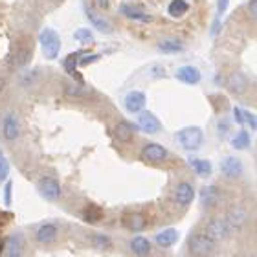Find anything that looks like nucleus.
<instances>
[{
    "label": "nucleus",
    "instance_id": "nucleus-12",
    "mask_svg": "<svg viewBox=\"0 0 257 257\" xmlns=\"http://www.w3.org/2000/svg\"><path fill=\"white\" fill-rule=\"evenodd\" d=\"M86 242H88V246L97 250V252H110L114 248L112 237L107 235V233H101V231H90V233H86Z\"/></svg>",
    "mask_w": 257,
    "mask_h": 257
},
{
    "label": "nucleus",
    "instance_id": "nucleus-28",
    "mask_svg": "<svg viewBox=\"0 0 257 257\" xmlns=\"http://www.w3.org/2000/svg\"><path fill=\"white\" fill-rule=\"evenodd\" d=\"M246 77L241 74H233L230 77V83H228V86H230L231 92H235V94H242V92L246 90Z\"/></svg>",
    "mask_w": 257,
    "mask_h": 257
},
{
    "label": "nucleus",
    "instance_id": "nucleus-1",
    "mask_svg": "<svg viewBox=\"0 0 257 257\" xmlns=\"http://www.w3.org/2000/svg\"><path fill=\"white\" fill-rule=\"evenodd\" d=\"M33 244H37L39 248H52L61 241V226L55 220H46L33 230L32 235Z\"/></svg>",
    "mask_w": 257,
    "mask_h": 257
},
{
    "label": "nucleus",
    "instance_id": "nucleus-14",
    "mask_svg": "<svg viewBox=\"0 0 257 257\" xmlns=\"http://www.w3.org/2000/svg\"><path fill=\"white\" fill-rule=\"evenodd\" d=\"M128 250L134 257H149L153 253L151 241L144 235H134L128 242Z\"/></svg>",
    "mask_w": 257,
    "mask_h": 257
},
{
    "label": "nucleus",
    "instance_id": "nucleus-7",
    "mask_svg": "<svg viewBox=\"0 0 257 257\" xmlns=\"http://www.w3.org/2000/svg\"><path fill=\"white\" fill-rule=\"evenodd\" d=\"M22 133V123L21 118L15 112H6L0 119V134L6 142H15L21 138Z\"/></svg>",
    "mask_w": 257,
    "mask_h": 257
},
{
    "label": "nucleus",
    "instance_id": "nucleus-34",
    "mask_svg": "<svg viewBox=\"0 0 257 257\" xmlns=\"http://www.w3.org/2000/svg\"><path fill=\"white\" fill-rule=\"evenodd\" d=\"M66 94H68V96L77 97V96H83V94H86V90L79 85H70L68 88H66Z\"/></svg>",
    "mask_w": 257,
    "mask_h": 257
},
{
    "label": "nucleus",
    "instance_id": "nucleus-33",
    "mask_svg": "<svg viewBox=\"0 0 257 257\" xmlns=\"http://www.w3.org/2000/svg\"><path fill=\"white\" fill-rule=\"evenodd\" d=\"M77 64H79V54H70L68 57L64 59L63 66H64V70L72 75L75 72V68H77Z\"/></svg>",
    "mask_w": 257,
    "mask_h": 257
},
{
    "label": "nucleus",
    "instance_id": "nucleus-8",
    "mask_svg": "<svg viewBox=\"0 0 257 257\" xmlns=\"http://www.w3.org/2000/svg\"><path fill=\"white\" fill-rule=\"evenodd\" d=\"M230 231H231V228L226 224L224 219H211L208 222V226H206V233H204V235L208 237V239H211L213 242H217V241L228 239V237H230Z\"/></svg>",
    "mask_w": 257,
    "mask_h": 257
},
{
    "label": "nucleus",
    "instance_id": "nucleus-22",
    "mask_svg": "<svg viewBox=\"0 0 257 257\" xmlns=\"http://www.w3.org/2000/svg\"><path fill=\"white\" fill-rule=\"evenodd\" d=\"M136 133V125L128 123V121H119L116 127H114V136L119 142H131Z\"/></svg>",
    "mask_w": 257,
    "mask_h": 257
},
{
    "label": "nucleus",
    "instance_id": "nucleus-27",
    "mask_svg": "<svg viewBox=\"0 0 257 257\" xmlns=\"http://www.w3.org/2000/svg\"><path fill=\"white\" fill-rule=\"evenodd\" d=\"M119 11H121L123 15H127L128 19H134V21H151L149 15H145L144 11L138 10V8H134V6L123 4L121 8H119Z\"/></svg>",
    "mask_w": 257,
    "mask_h": 257
},
{
    "label": "nucleus",
    "instance_id": "nucleus-2",
    "mask_svg": "<svg viewBox=\"0 0 257 257\" xmlns=\"http://www.w3.org/2000/svg\"><path fill=\"white\" fill-rule=\"evenodd\" d=\"M35 189L46 202H59L63 198V186L52 175H43L35 180Z\"/></svg>",
    "mask_w": 257,
    "mask_h": 257
},
{
    "label": "nucleus",
    "instance_id": "nucleus-6",
    "mask_svg": "<svg viewBox=\"0 0 257 257\" xmlns=\"http://www.w3.org/2000/svg\"><path fill=\"white\" fill-rule=\"evenodd\" d=\"M177 142L180 144V147L186 151H197L200 149V145L204 142L202 128L198 127H184L175 134Z\"/></svg>",
    "mask_w": 257,
    "mask_h": 257
},
{
    "label": "nucleus",
    "instance_id": "nucleus-19",
    "mask_svg": "<svg viewBox=\"0 0 257 257\" xmlns=\"http://www.w3.org/2000/svg\"><path fill=\"white\" fill-rule=\"evenodd\" d=\"M220 191L217 186H204L200 189V200H202V206L206 209H213L217 204H219Z\"/></svg>",
    "mask_w": 257,
    "mask_h": 257
},
{
    "label": "nucleus",
    "instance_id": "nucleus-24",
    "mask_svg": "<svg viewBox=\"0 0 257 257\" xmlns=\"http://www.w3.org/2000/svg\"><path fill=\"white\" fill-rule=\"evenodd\" d=\"M189 166L195 173H197L198 177L202 178H208L213 171V166H211V162L209 160H204V158H189Z\"/></svg>",
    "mask_w": 257,
    "mask_h": 257
},
{
    "label": "nucleus",
    "instance_id": "nucleus-17",
    "mask_svg": "<svg viewBox=\"0 0 257 257\" xmlns=\"http://www.w3.org/2000/svg\"><path fill=\"white\" fill-rule=\"evenodd\" d=\"M145 101H147V99H145L144 92L133 90L125 96V108H127L131 114H140L142 110H144Z\"/></svg>",
    "mask_w": 257,
    "mask_h": 257
},
{
    "label": "nucleus",
    "instance_id": "nucleus-20",
    "mask_svg": "<svg viewBox=\"0 0 257 257\" xmlns=\"http://www.w3.org/2000/svg\"><path fill=\"white\" fill-rule=\"evenodd\" d=\"M103 217H105V213L97 204H86L81 211V219L85 220L86 224H97L99 220H103Z\"/></svg>",
    "mask_w": 257,
    "mask_h": 257
},
{
    "label": "nucleus",
    "instance_id": "nucleus-30",
    "mask_svg": "<svg viewBox=\"0 0 257 257\" xmlns=\"http://www.w3.org/2000/svg\"><path fill=\"white\" fill-rule=\"evenodd\" d=\"M2 202H4L6 208H11L13 204V180L8 178L4 182V189H2Z\"/></svg>",
    "mask_w": 257,
    "mask_h": 257
},
{
    "label": "nucleus",
    "instance_id": "nucleus-32",
    "mask_svg": "<svg viewBox=\"0 0 257 257\" xmlns=\"http://www.w3.org/2000/svg\"><path fill=\"white\" fill-rule=\"evenodd\" d=\"M74 39L79 41V43H92V41H94V35H92V32L88 28H79V30L74 32Z\"/></svg>",
    "mask_w": 257,
    "mask_h": 257
},
{
    "label": "nucleus",
    "instance_id": "nucleus-4",
    "mask_svg": "<svg viewBox=\"0 0 257 257\" xmlns=\"http://www.w3.org/2000/svg\"><path fill=\"white\" fill-rule=\"evenodd\" d=\"M188 250L193 257H213L217 252V242L204 235V233H193L188 241Z\"/></svg>",
    "mask_w": 257,
    "mask_h": 257
},
{
    "label": "nucleus",
    "instance_id": "nucleus-37",
    "mask_svg": "<svg viewBox=\"0 0 257 257\" xmlns=\"http://www.w3.org/2000/svg\"><path fill=\"white\" fill-rule=\"evenodd\" d=\"M97 59H99V55H97V54H92V55H88V57H85V59H81L79 64H81V66H86V64L94 63V61H97Z\"/></svg>",
    "mask_w": 257,
    "mask_h": 257
},
{
    "label": "nucleus",
    "instance_id": "nucleus-16",
    "mask_svg": "<svg viewBox=\"0 0 257 257\" xmlns=\"http://www.w3.org/2000/svg\"><path fill=\"white\" fill-rule=\"evenodd\" d=\"M246 222H248V209L242 204L230 208V211L226 215V224L230 226V228H242Z\"/></svg>",
    "mask_w": 257,
    "mask_h": 257
},
{
    "label": "nucleus",
    "instance_id": "nucleus-29",
    "mask_svg": "<svg viewBox=\"0 0 257 257\" xmlns=\"http://www.w3.org/2000/svg\"><path fill=\"white\" fill-rule=\"evenodd\" d=\"M188 2L186 0H171L169 2V8H167V11H169V15L171 17H182L186 15V11H188Z\"/></svg>",
    "mask_w": 257,
    "mask_h": 257
},
{
    "label": "nucleus",
    "instance_id": "nucleus-13",
    "mask_svg": "<svg viewBox=\"0 0 257 257\" xmlns=\"http://www.w3.org/2000/svg\"><path fill=\"white\" fill-rule=\"evenodd\" d=\"M220 171L226 178H239L244 171V167L237 156H226L224 160L220 162Z\"/></svg>",
    "mask_w": 257,
    "mask_h": 257
},
{
    "label": "nucleus",
    "instance_id": "nucleus-21",
    "mask_svg": "<svg viewBox=\"0 0 257 257\" xmlns=\"http://www.w3.org/2000/svg\"><path fill=\"white\" fill-rule=\"evenodd\" d=\"M177 79L186 83V85H197L200 81V72L195 66H180L177 70Z\"/></svg>",
    "mask_w": 257,
    "mask_h": 257
},
{
    "label": "nucleus",
    "instance_id": "nucleus-9",
    "mask_svg": "<svg viewBox=\"0 0 257 257\" xmlns=\"http://www.w3.org/2000/svg\"><path fill=\"white\" fill-rule=\"evenodd\" d=\"M121 224L125 230L133 231V233H140L147 228V219L142 211H125L121 215Z\"/></svg>",
    "mask_w": 257,
    "mask_h": 257
},
{
    "label": "nucleus",
    "instance_id": "nucleus-36",
    "mask_svg": "<svg viewBox=\"0 0 257 257\" xmlns=\"http://www.w3.org/2000/svg\"><path fill=\"white\" fill-rule=\"evenodd\" d=\"M233 116H235V121L239 125H244L246 121H244V110H241L239 107L233 108Z\"/></svg>",
    "mask_w": 257,
    "mask_h": 257
},
{
    "label": "nucleus",
    "instance_id": "nucleus-35",
    "mask_svg": "<svg viewBox=\"0 0 257 257\" xmlns=\"http://www.w3.org/2000/svg\"><path fill=\"white\" fill-rule=\"evenodd\" d=\"M244 121H246V123L250 125L253 131H257V118L253 116L252 112H244Z\"/></svg>",
    "mask_w": 257,
    "mask_h": 257
},
{
    "label": "nucleus",
    "instance_id": "nucleus-11",
    "mask_svg": "<svg viewBox=\"0 0 257 257\" xmlns=\"http://www.w3.org/2000/svg\"><path fill=\"white\" fill-rule=\"evenodd\" d=\"M136 127H138L140 131H144L145 134H156L162 131L160 119L156 118L153 112H149V110H142V112L138 114Z\"/></svg>",
    "mask_w": 257,
    "mask_h": 257
},
{
    "label": "nucleus",
    "instance_id": "nucleus-15",
    "mask_svg": "<svg viewBox=\"0 0 257 257\" xmlns=\"http://www.w3.org/2000/svg\"><path fill=\"white\" fill-rule=\"evenodd\" d=\"M173 198H175V202L180 208H188L189 204L195 200V189H193V186L189 182H180L177 186V189H175Z\"/></svg>",
    "mask_w": 257,
    "mask_h": 257
},
{
    "label": "nucleus",
    "instance_id": "nucleus-3",
    "mask_svg": "<svg viewBox=\"0 0 257 257\" xmlns=\"http://www.w3.org/2000/svg\"><path fill=\"white\" fill-rule=\"evenodd\" d=\"M39 44L43 48V55L46 59H57L61 52V37L54 28H44L39 33Z\"/></svg>",
    "mask_w": 257,
    "mask_h": 257
},
{
    "label": "nucleus",
    "instance_id": "nucleus-5",
    "mask_svg": "<svg viewBox=\"0 0 257 257\" xmlns=\"http://www.w3.org/2000/svg\"><path fill=\"white\" fill-rule=\"evenodd\" d=\"M26 237L21 230H15L4 237V250L0 257H26Z\"/></svg>",
    "mask_w": 257,
    "mask_h": 257
},
{
    "label": "nucleus",
    "instance_id": "nucleus-10",
    "mask_svg": "<svg viewBox=\"0 0 257 257\" xmlns=\"http://www.w3.org/2000/svg\"><path fill=\"white\" fill-rule=\"evenodd\" d=\"M140 158L147 164H160L167 158V149L160 144H147L142 147Z\"/></svg>",
    "mask_w": 257,
    "mask_h": 257
},
{
    "label": "nucleus",
    "instance_id": "nucleus-25",
    "mask_svg": "<svg viewBox=\"0 0 257 257\" xmlns=\"http://www.w3.org/2000/svg\"><path fill=\"white\" fill-rule=\"evenodd\" d=\"M158 50L164 52V54H177V52L184 50V44L178 39H162L158 43Z\"/></svg>",
    "mask_w": 257,
    "mask_h": 257
},
{
    "label": "nucleus",
    "instance_id": "nucleus-39",
    "mask_svg": "<svg viewBox=\"0 0 257 257\" xmlns=\"http://www.w3.org/2000/svg\"><path fill=\"white\" fill-rule=\"evenodd\" d=\"M248 11H250V15L257 21V0H250V4H248Z\"/></svg>",
    "mask_w": 257,
    "mask_h": 257
},
{
    "label": "nucleus",
    "instance_id": "nucleus-26",
    "mask_svg": "<svg viewBox=\"0 0 257 257\" xmlns=\"http://www.w3.org/2000/svg\"><path fill=\"white\" fill-rule=\"evenodd\" d=\"M250 144H252V138H250L248 131H239V133L231 138V145H233L235 149H239V151L248 149V147H250Z\"/></svg>",
    "mask_w": 257,
    "mask_h": 257
},
{
    "label": "nucleus",
    "instance_id": "nucleus-31",
    "mask_svg": "<svg viewBox=\"0 0 257 257\" xmlns=\"http://www.w3.org/2000/svg\"><path fill=\"white\" fill-rule=\"evenodd\" d=\"M8 178H10V162L0 149V184H4Z\"/></svg>",
    "mask_w": 257,
    "mask_h": 257
},
{
    "label": "nucleus",
    "instance_id": "nucleus-23",
    "mask_svg": "<svg viewBox=\"0 0 257 257\" xmlns=\"http://www.w3.org/2000/svg\"><path fill=\"white\" fill-rule=\"evenodd\" d=\"M86 17H88V21L94 24V28H96V30H99L101 33H110V32H112V26H110V22H108L107 19L99 17L96 11L92 10V8H88V6H86Z\"/></svg>",
    "mask_w": 257,
    "mask_h": 257
},
{
    "label": "nucleus",
    "instance_id": "nucleus-40",
    "mask_svg": "<svg viewBox=\"0 0 257 257\" xmlns=\"http://www.w3.org/2000/svg\"><path fill=\"white\" fill-rule=\"evenodd\" d=\"M2 250H4V237L0 235V255H2Z\"/></svg>",
    "mask_w": 257,
    "mask_h": 257
},
{
    "label": "nucleus",
    "instance_id": "nucleus-38",
    "mask_svg": "<svg viewBox=\"0 0 257 257\" xmlns=\"http://www.w3.org/2000/svg\"><path fill=\"white\" fill-rule=\"evenodd\" d=\"M226 8H228V0H219V4H217V10H219V13H217V19H220V15L226 11Z\"/></svg>",
    "mask_w": 257,
    "mask_h": 257
},
{
    "label": "nucleus",
    "instance_id": "nucleus-18",
    "mask_svg": "<svg viewBox=\"0 0 257 257\" xmlns=\"http://www.w3.org/2000/svg\"><path fill=\"white\" fill-rule=\"evenodd\" d=\"M178 241V231L175 228H167V230H162L160 233L155 235L156 246L162 248V250H167V248L175 246Z\"/></svg>",
    "mask_w": 257,
    "mask_h": 257
}]
</instances>
